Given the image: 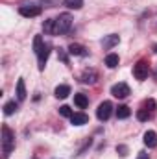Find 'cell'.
<instances>
[{
  "label": "cell",
  "instance_id": "ac0fdd59",
  "mask_svg": "<svg viewBox=\"0 0 157 159\" xmlns=\"http://www.w3.org/2000/svg\"><path fill=\"white\" fill-rule=\"evenodd\" d=\"M118 54H107V57H105V65L109 67V69H117L118 67Z\"/></svg>",
  "mask_w": 157,
  "mask_h": 159
},
{
  "label": "cell",
  "instance_id": "603a6c76",
  "mask_svg": "<svg viewBox=\"0 0 157 159\" xmlns=\"http://www.w3.org/2000/svg\"><path fill=\"white\" fill-rule=\"evenodd\" d=\"M43 46H44L43 37H41V35H35V39H34V52H35V54H39L41 50H43Z\"/></svg>",
  "mask_w": 157,
  "mask_h": 159
},
{
  "label": "cell",
  "instance_id": "f1b7e54d",
  "mask_svg": "<svg viewBox=\"0 0 157 159\" xmlns=\"http://www.w3.org/2000/svg\"><path fill=\"white\" fill-rule=\"evenodd\" d=\"M154 50H155V52H157V44H155V46H154Z\"/></svg>",
  "mask_w": 157,
  "mask_h": 159
},
{
  "label": "cell",
  "instance_id": "7c38bea8",
  "mask_svg": "<svg viewBox=\"0 0 157 159\" xmlns=\"http://www.w3.org/2000/svg\"><path fill=\"white\" fill-rule=\"evenodd\" d=\"M70 122H72L74 126H83V124L89 122V117H87L85 113H74V115L70 117Z\"/></svg>",
  "mask_w": 157,
  "mask_h": 159
},
{
  "label": "cell",
  "instance_id": "d6986e66",
  "mask_svg": "<svg viewBox=\"0 0 157 159\" xmlns=\"http://www.w3.org/2000/svg\"><path fill=\"white\" fill-rule=\"evenodd\" d=\"M43 30H44L46 34H54V35H56V19H48V20H44Z\"/></svg>",
  "mask_w": 157,
  "mask_h": 159
},
{
  "label": "cell",
  "instance_id": "d4e9b609",
  "mask_svg": "<svg viewBox=\"0 0 157 159\" xmlns=\"http://www.w3.org/2000/svg\"><path fill=\"white\" fill-rule=\"evenodd\" d=\"M142 107H146L148 111H152V113H155V100H152V98H150V100H146V102L142 104Z\"/></svg>",
  "mask_w": 157,
  "mask_h": 159
},
{
  "label": "cell",
  "instance_id": "7402d4cb",
  "mask_svg": "<svg viewBox=\"0 0 157 159\" xmlns=\"http://www.w3.org/2000/svg\"><path fill=\"white\" fill-rule=\"evenodd\" d=\"M65 6L69 9H79L83 6V0H65Z\"/></svg>",
  "mask_w": 157,
  "mask_h": 159
},
{
  "label": "cell",
  "instance_id": "52a82bcc",
  "mask_svg": "<svg viewBox=\"0 0 157 159\" xmlns=\"http://www.w3.org/2000/svg\"><path fill=\"white\" fill-rule=\"evenodd\" d=\"M59 4V0H26V2H22V6H37V7H54V6H57Z\"/></svg>",
  "mask_w": 157,
  "mask_h": 159
},
{
  "label": "cell",
  "instance_id": "44dd1931",
  "mask_svg": "<svg viewBox=\"0 0 157 159\" xmlns=\"http://www.w3.org/2000/svg\"><path fill=\"white\" fill-rule=\"evenodd\" d=\"M17 109H19V106L15 104V100H11V102H7V104L4 106V113H6V115H13V113H15Z\"/></svg>",
  "mask_w": 157,
  "mask_h": 159
},
{
  "label": "cell",
  "instance_id": "5bb4252c",
  "mask_svg": "<svg viewBox=\"0 0 157 159\" xmlns=\"http://www.w3.org/2000/svg\"><path fill=\"white\" fill-rule=\"evenodd\" d=\"M54 94L63 100V98H67V96L70 94V87H69V85H57L56 91H54Z\"/></svg>",
  "mask_w": 157,
  "mask_h": 159
},
{
  "label": "cell",
  "instance_id": "8fae6325",
  "mask_svg": "<svg viewBox=\"0 0 157 159\" xmlns=\"http://www.w3.org/2000/svg\"><path fill=\"white\" fill-rule=\"evenodd\" d=\"M144 144H146L148 148H155L157 146V133L155 131L148 129V131L144 133Z\"/></svg>",
  "mask_w": 157,
  "mask_h": 159
},
{
  "label": "cell",
  "instance_id": "7a4b0ae2",
  "mask_svg": "<svg viewBox=\"0 0 157 159\" xmlns=\"http://www.w3.org/2000/svg\"><path fill=\"white\" fill-rule=\"evenodd\" d=\"M72 15L70 13H61L57 19H56V35H61V34H67L70 28H72Z\"/></svg>",
  "mask_w": 157,
  "mask_h": 159
},
{
  "label": "cell",
  "instance_id": "4fadbf2b",
  "mask_svg": "<svg viewBox=\"0 0 157 159\" xmlns=\"http://www.w3.org/2000/svg\"><path fill=\"white\" fill-rule=\"evenodd\" d=\"M74 104L78 106L79 109H85V107L89 106V98H87L83 93H78V94H74Z\"/></svg>",
  "mask_w": 157,
  "mask_h": 159
},
{
  "label": "cell",
  "instance_id": "9c48e42d",
  "mask_svg": "<svg viewBox=\"0 0 157 159\" xmlns=\"http://www.w3.org/2000/svg\"><path fill=\"white\" fill-rule=\"evenodd\" d=\"M81 83H87V85H94L96 83V80H98V74H96V70H92V69H87V70H83V74H81Z\"/></svg>",
  "mask_w": 157,
  "mask_h": 159
},
{
  "label": "cell",
  "instance_id": "cb8c5ba5",
  "mask_svg": "<svg viewBox=\"0 0 157 159\" xmlns=\"http://www.w3.org/2000/svg\"><path fill=\"white\" fill-rule=\"evenodd\" d=\"M59 115H61V117H69V119H70L74 113H72V109H70L69 106H61V107H59Z\"/></svg>",
  "mask_w": 157,
  "mask_h": 159
},
{
  "label": "cell",
  "instance_id": "ba28073f",
  "mask_svg": "<svg viewBox=\"0 0 157 159\" xmlns=\"http://www.w3.org/2000/svg\"><path fill=\"white\" fill-rule=\"evenodd\" d=\"M50 44H44L43 46V50H41L39 54H37V63H39V70H44V65H46V59H48V56H50Z\"/></svg>",
  "mask_w": 157,
  "mask_h": 159
},
{
  "label": "cell",
  "instance_id": "3957f363",
  "mask_svg": "<svg viewBox=\"0 0 157 159\" xmlns=\"http://www.w3.org/2000/svg\"><path fill=\"white\" fill-rule=\"evenodd\" d=\"M148 72H150V65H148L146 59H141V61L133 67V76L139 80V81H142V80L148 78Z\"/></svg>",
  "mask_w": 157,
  "mask_h": 159
},
{
  "label": "cell",
  "instance_id": "484cf974",
  "mask_svg": "<svg viewBox=\"0 0 157 159\" xmlns=\"http://www.w3.org/2000/svg\"><path fill=\"white\" fill-rule=\"evenodd\" d=\"M117 152H118V156H128V146L120 144V146H117Z\"/></svg>",
  "mask_w": 157,
  "mask_h": 159
},
{
  "label": "cell",
  "instance_id": "2e32d148",
  "mask_svg": "<svg viewBox=\"0 0 157 159\" xmlns=\"http://www.w3.org/2000/svg\"><path fill=\"white\" fill-rule=\"evenodd\" d=\"M152 117H154V113H152V111H148L146 107H141V109L137 111V119L141 120V122H146V120H150Z\"/></svg>",
  "mask_w": 157,
  "mask_h": 159
},
{
  "label": "cell",
  "instance_id": "83f0119b",
  "mask_svg": "<svg viewBox=\"0 0 157 159\" xmlns=\"http://www.w3.org/2000/svg\"><path fill=\"white\" fill-rule=\"evenodd\" d=\"M137 159H150V156H148L146 152H141V154L137 156Z\"/></svg>",
  "mask_w": 157,
  "mask_h": 159
},
{
  "label": "cell",
  "instance_id": "30bf717a",
  "mask_svg": "<svg viewBox=\"0 0 157 159\" xmlns=\"http://www.w3.org/2000/svg\"><path fill=\"white\" fill-rule=\"evenodd\" d=\"M118 43H120V37L115 35V34H111V35H105V37L102 39V46H104L105 50H111L113 46H117Z\"/></svg>",
  "mask_w": 157,
  "mask_h": 159
},
{
  "label": "cell",
  "instance_id": "ffe728a7",
  "mask_svg": "<svg viewBox=\"0 0 157 159\" xmlns=\"http://www.w3.org/2000/svg\"><path fill=\"white\" fill-rule=\"evenodd\" d=\"M115 113H117L118 119H128V117L131 115V111H129V107H128V106H118Z\"/></svg>",
  "mask_w": 157,
  "mask_h": 159
},
{
  "label": "cell",
  "instance_id": "5b68a950",
  "mask_svg": "<svg viewBox=\"0 0 157 159\" xmlns=\"http://www.w3.org/2000/svg\"><path fill=\"white\" fill-rule=\"evenodd\" d=\"M111 94H113L115 98H126V96L129 94V85L124 83V81L115 83V85L111 87Z\"/></svg>",
  "mask_w": 157,
  "mask_h": 159
},
{
  "label": "cell",
  "instance_id": "9a60e30c",
  "mask_svg": "<svg viewBox=\"0 0 157 159\" xmlns=\"http://www.w3.org/2000/svg\"><path fill=\"white\" fill-rule=\"evenodd\" d=\"M69 52H70L72 56H87L85 48H83L81 44H76V43H72V44L69 46Z\"/></svg>",
  "mask_w": 157,
  "mask_h": 159
},
{
  "label": "cell",
  "instance_id": "e0dca14e",
  "mask_svg": "<svg viewBox=\"0 0 157 159\" xmlns=\"http://www.w3.org/2000/svg\"><path fill=\"white\" fill-rule=\"evenodd\" d=\"M17 98H19L20 102L26 98V87H24V80L22 78L17 81Z\"/></svg>",
  "mask_w": 157,
  "mask_h": 159
},
{
  "label": "cell",
  "instance_id": "4316f807",
  "mask_svg": "<svg viewBox=\"0 0 157 159\" xmlns=\"http://www.w3.org/2000/svg\"><path fill=\"white\" fill-rule=\"evenodd\" d=\"M59 57H61V61H63V63H69V56H67L61 48H59Z\"/></svg>",
  "mask_w": 157,
  "mask_h": 159
},
{
  "label": "cell",
  "instance_id": "8992f818",
  "mask_svg": "<svg viewBox=\"0 0 157 159\" xmlns=\"http://www.w3.org/2000/svg\"><path fill=\"white\" fill-rule=\"evenodd\" d=\"M41 11H43V7H37V6H20V7H19V13H20L22 17H28V19L39 17Z\"/></svg>",
  "mask_w": 157,
  "mask_h": 159
},
{
  "label": "cell",
  "instance_id": "277c9868",
  "mask_svg": "<svg viewBox=\"0 0 157 159\" xmlns=\"http://www.w3.org/2000/svg\"><path fill=\"white\" fill-rule=\"evenodd\" d=\"M111 113H113V104H111L109 100L102 102V104L98 106V109H96V117H98V120H102V122L109 120Z\"/></svg>",
  "mask_w": 157,
  "mask_h": 159
},
{
  "label": "cell",
  "instance_id": "6da1fadb",
  "mask_svg": "<svg viewBox=\"0 0 157 159\" xmlns=\"http://www.w3.org/2000/svg\"><path fill=\"white\" fill-rule=\"evenodd\" d=\"M13 148H15V135L7 126H4L2 128V152H4V157H7Z\"/></svg>",
  "mask_w": 157,
  "mask_h": 159
}]
</instances>
